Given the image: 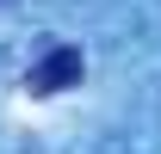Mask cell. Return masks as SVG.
I'll use <instances>...</instances> for the list:
<instances>
[{"label":"cell","instance_id":"6da1fadb","mask_svg":"<svg viewBox=\"0 0 161 154\" xmlns=\"http://www.w3.org/2000/svg\"><path fill=\"white\" fill-rule=\"evenodd\" d=\"M80 68H87V62H80V49L56 43V49L25 74V86H31V93H62V86H80Z\"/></svg>","mask_w":161,"mask_h":154}]
</instances>
